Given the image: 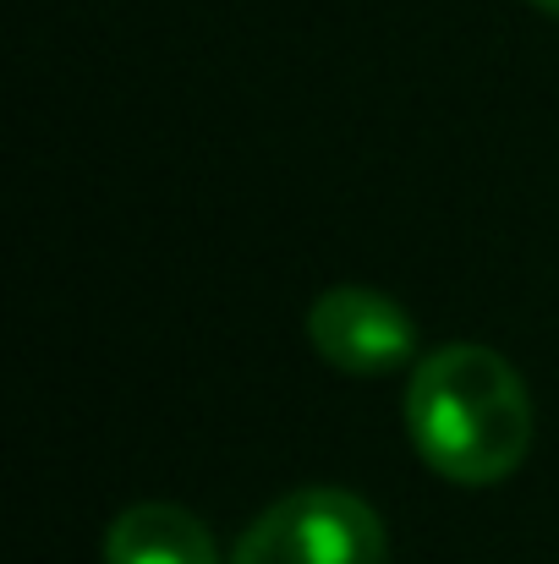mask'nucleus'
I'll return each mask as SVG.
<instances>
[{
    "label": "nucleus",
    "mask_w": 559,
    "mask_h": 564,
    "mask_svg": "<svg viewBox=\"0 0 559 564\" xmlns=\"http://www.w3.org/2000/svg\"><path fill=\"white\" fill-rule=\"evenodd\" d=\"M406 433L444 482L494 488L516 477L533 449V394L494 346L455 340L411 368Z\"/></svg>",
    "instance_id": "1"
},
{
    "label": "nucleus",
    "mask_w": 559,
    "mask_h": 564,
    "mask_svg": "<svg viewBox=\"0 0 559 564\" xmlns=\"http://www.w3.org/2000/svg\"><path fill=\"white\" fill-rule=\"evenodd\" d=\"M225 564H389V538L363 494L297 488L241 532Z\"/></svg>",
    "instance_id": "2"
},
{
    "label": "nucleus",
    "mask_w": 559,
    "mask_h": 564,
    "mask_svg": "<svg viewBox=\"0 0 559 564\" xmlns=\"http://www.w3.org/2000/svg\"><path fill=\"white\" fill-rule=\"evenodd\" d=\"M308 346L346 378H389L417 357V324L389 291L330 285L308 307Z\"/></svg>",
    "instance_id": "3"
},
{
    "label": "nucleus",
    "mask_w": 559,
    "mask_h": 564,
    "mask_svg": "<svg viewBox=\"0 0 559 564\" xmlns=\"http://www.w3.org/2000/svg\"><path fill=\"white\" fill-rule=\"evenodd\" d=\"M105 564H219V549L182 505H132L105 532Z\"/></svg>",
    "instance_id": "4"
},
{
    "label": "nucleus",
    "mask_w": 559,
    "mask_h": 564,
    "mask_svg": "<svg viewBox=\"0 0 559 564\" xmlns=\"http://www.w3.org/2000/svg\"><path fill=\"white\" fill-rule=\"evenodd\" d=\"M538 11H549V17H559V0H533Z\"/></svg>",
    "instance_id": "5"
}]
</instances>
